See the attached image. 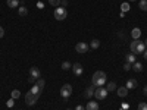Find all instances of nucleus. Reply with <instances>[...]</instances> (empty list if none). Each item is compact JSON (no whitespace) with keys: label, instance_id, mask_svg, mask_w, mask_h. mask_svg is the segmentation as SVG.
I'll return each mask as SVG.
<instances>
[{"label":"nucleus","instance_id":"1","mask_svg":"<svg viewBox=\"0 0 147 110\" xmlns=\"http://www.w3.org/2000/svg\"><path fill=\"white\" fill-rule=\"evenodd\" d=\"M106 73L103 70H97L93 73V78H91V85H94V87H103V85L106 84Z\"/></svg>","mask_w":147,"mask_h":110},{"label":"nucleus","instance_id":"2","mask_svg":"<svg viewBox=\"0 0 147 110\" xmlns=\"http://www.w3.org/2000/svg\"><path fill=\"white\" fill-rule=\"evenodd\" d=\"M129 48L132 54H143V52L146 50V44L140 40H132V43L129 44Z\"/></svg>","mask_w":147,"mask_h":110},{"label":"nucleus","instance_id":"3","mask_svg":"<svg viewBox=\"0 0 147 110\" xmlns=\"http://www.w3.org/2000/svg\"><path fill=\"white\" fill-rule=\"evenodd\" d=\"M66 16H68V12L63 6H57L55 9V19L56 21H63V19H66Z\"/></svg>","mask_w":147,"mask_h":110},{"label":"nucleus","instance_id":"4","mask_svg":"<svg viewBox=\"0 0 147 110\" xmlns=\"http://www.w3.org/2000/svg\"><path fill=\"white\" fill-rule=\"evenodd\" d=\"M40 75H41V72H40V69L38 68H31L30 69V84H35L37 82V79H38L40 78Z\"/></svg>","mask_w":147,"mask_h":110},{"label":"nucleus","instance_id":"5","mask_svg":"<svg viewBox=\"0 0 147 110\" xmlns=\"http://www.w3.org/2000/svg\"><path fill=\"white\" fill-rule=\"evenodd\" d=\"M71 94H72V85L71 84L62 85V88H60V95H62V99H69Z\"/></svg>","mask_w":147,"mask_h":110},{"label":"nucleus","instance_id":"6","mask_svg":"<svg viewBox=\"0 0 147 110\" xmlns=\"http://www.w3.org/2000/svg\"><path fill=\"white\" fill-rule=\"evenodd\" d=\"M107 90L106 88H103V87H97L96 88V91H94V97L97 100H105L106 97H107Z\"/></svg>","mask_w":147,"mask_h":110},{"label":"nucleus","instance_id":"7","mask_svg":"<svg viewBox=\"0 0 147 110\" xmlns=\"http://www.w3.org/2000/svg\"><path fill=\"white\" fill-rule=\"evenodd\" d=\"M37 100H38V95L32 94L31 91H28V93L25 94V103H27L28 106H34V104L37 103Z\"/></svg>","mask_w":147,"mask_h":110},{"label":"nucleus","instance_id":"8","mask_svg":"<svg viewBox=\"0 0 147 110\" xmlns=\"http://www.w3.org/2000/svg\"><path fill=\"white\" fill-rule=\"evenodd\" d=\"M88 48H90V46H88L87 43H78V44L75 46V50H77V53H81V54L87 53V52H88Z\"/></svg>","mask_w":147,"mask_h":110},{"label":"nucleus","instance_id":"9","mask_svg":"<svg viewBox=\"0 0 147 110\" xmlns=\"http://www.w3.org/2000/svg\"><path fill=\"white\" fill-rule=\"evenodd\" d=\"M71 69H72V72H74V75H77V76H81V75H82V72H84L81 63H74Z\"/></svg>","mask_w":147,"mask_h":110},{"label":"nucleus","instance_id":"10","mask_svg":"<svg viewBox=\"0 0 147 110\" xmlns=\"http://www.w3.org/2000/svg\"><path fill=\"white\" fill-rule=\"evenodd\" d=\"M94 91H96V87L94 85H90V87L85 90V93H84V95L87 97V99H91V97L94 95Z\"/></svg>","mask_w":147,"mask_h":110},{"label":"nucleus","instance_id":"11","mask_svg":"<svg viewBox=\"0 0 147 110\" xmlns=\"http://www.w3.org/2000/svg\"><path fill=\"white\" fill-rule=\"evenodd\" d=\"M85 110H99V103L97 101H88L85 106Z\"/></svg>","mask_w":147,"mask_h":110},{"label":"nucleus","instance_id":"12","mask_svg":"<svg viewBox=\"0 0 147 110\" xmlns=\"http://www.w3.org/2000/svg\"><path fill=\"white\" fill-rule=\"evenodd\" d=\"M116 94H118L119 97H127V95H128V88H127V87H119V88L116 90Z\"/></svg>","mask_w":147,"mask_h":110},{"label":"nucleus","instance_id":"13","mask_svg":"<svg viewBox=\"0 0 147 110\" xmlns=\"http://www.w3.org/2000/svg\"><path fill=\"white\" fill-rule=\"evenodd\" d=\"M140 35H141V30H140V28H134V30L131 31V37H132L134 40H138Z\"/></svg>","mask_w":147,"mask_h":110},{"label":"nucleus","instance_id":"14","mask_svg":"<svg viewBox=\"0 0 147 110\" xmlns=\"http://www.w3.org/2000/svg\"><path fill=\"white\" fill-rule=\"evenodd\" d=\"M136 87H137V81H136V79L131 78V79L127 81V88H128V90H134Z\"/></svg>","mask_w":147,"mask_h":110},{"label":"nucleus","instance_id":"15","mask_svg":"<svg viewBox=\"0 0 147 110\" xmlns=\"http://www.w3.org/2000/svg\"><path fill=\"white\" fill-rule=\"evenodd\" d=\"M7 6L12 9H16L19 6V0H7Z\"/></svg>","mask_w":147,"mask_h":110},{"label":"nucleus","instance_id":"16","mask_svg":"<svg viewBox=\"0 0 147 110\" xmlns=\"http://www.w3.org/2000/svg\"><path fill=\"white\" fill-rule=\"evenodd\" d=\"M41 91H43V90H41V88L38 87V85H35V84H34V87L31 88V93H32V94H35V95H38V97H40Z\"/></svg>","mask_w":147,"mask_h":110},{"label":"nucleus","instance_id":"17","mask_svg":"<svg viewBox=\"0 0 147 110\" xmlns=\"http://www.w3.org/2000/svg\"><path fill=\"white\" fill-rule=\"evenodd\" d=\"M125 60H127V63H136V56H134L132 53H129V54H127V57H125Z\"/></svg>","mask_w":147,"mask_h":110},{"label":"nucleus","instance_id":"18","mask_svg":"<svg viewBox=\"0 0 147 110\" xmlns=\"http://www.w3.org/2000/svg\"><path fill=\"white\" fill-rule=\"evenodd\" d=\"M132 70H136V72H141V70H143V65H141L140 62L132 63Z\"/></svg>","mask_w":147,"mask_h":110},{"label":"nucleus","instance_id":"19","mask_svg":"<svg viewBox=\"0 0 147 110\" xmlns=\"http://www.w3.org/2000/svg\"><path fill=\"white\" fill-rule=\"evenodd\" d=\"M138 6H140L141 10L147 12V0H140V2H138Z\"/></svg>","mask_w":147,"mask_h":110},{"label":"nucleus","instance_id":"20","mask_svg":"<svg viewBox=\"0 0 147 110\" xmlns=\"http://www.w3.org/2000/svg\"><path fill=\"white\" fill-rule=\"evenodd\" d=\"M18 12H19V15H21V16H27V15H28V9H27L25 6H21Z\"/></svg>","mask_w":147,"mask_h":110},{"label":"nucleus","instance_id":"21","mask_svg":"<svg viewBox=\"0 0 147 110\" xmlns=\"http://www.w3.org/2000/svg\"><path fill=\"white\" fill-rule=\"evenodd\" d=\"M106 90H107L109 93H110V91H115V90H116V84H115V82H109L107 87H106Z\"/></svg>","mask_w":147,"mask_h":110},{"label":"nucleus","instance_id":"22","mask_svg":"<svg viewBox=\"0 0 147 110\" xmlns=\"http://www.w3.org/2000/svg\"><path fill=\"white\" fill-rule=\"evenodd\" d=\"M99 46H100V41L99 40H93L90 43V48H99Z\"/></svg>","mask_w":147,"mask_h":110},{"label":"nucleus","instance_id":"23","mask_svg":"<svg viewBox=\"0 0 147 110\" xmlns=\"http://www.w3.org/2000/svg\"><path fill=\"white\" fill-rule=\"evenodd\" d=\"M19 97H21V93L18 91V90H13V91H12V99H19Z\"/></svg>","mask_w":147,"mask_h":110},{"label":"nucleus","instance_id":"24","mask_svg":"<svg viewBox=\"0 0 147 110\" xmlns=\"http://www.w3.org/2000/svg\"><path fill=\"white\" fill-rule=\"evenodd\" d=\"M71 68H72V65H71L69 62H63V63H62V69H63V70H69Z\"/></svg>","mask_w":147,"mask_h":110},{"label":"nucleus","instance_id":"25","mask_svg":"<svg viewBox=\"0 0 147 110\" xmlns=\"http://www.w3.org/2000/svg\"><path fill=\"white\" fill-rule=\"evenodd\" d=\"M35 85H38V87L43 90L44 88V79H41V78H38V79H37V82H35Z\"/></svg>","mask_w":147,"mask_h":110},{"label":"nucleus","instance_id":"26","mask_svg":"<svg viewBox=\"0 0 147 110\" xmlns=\"http://www.w3.org/2000/svg\"><path fill=\"white\" fill-rule=\"evenodd\" d=\"M49 3H50L52 6H56V7H57V6L60 5V0H49Z\"/></svg>","mask_w":147,"mask_h":110},{"label":"nucleus","instance_id":"27","mask_svg":"<svg viewBox=\"0 0 147 110\" xmlns=\"http://www.w3.org/2000/svg\"><path fill=\"white\" fill-rule=\"evenodd\" d=\"M138 110H147V103H140L138 104Z\"/></svg>","mask_w":147,"mask_h":110},{"label":"nucleus","instance_id":"28","mask_svg":"<svg viewBox=\"0 0 147 110\" xmlns=\"http://www.w3.org/2000/svg\"><path fill=\"white\" fill-rule=\"evenodd\" d=\"M124 69H125V70H131V69H132V65L125 62V65H124Z\"/></svg>","mask_w":147,"mask_h":110},{"label":"nucleus","instance_id":"29","mask_svg":"<svg viewBox=\"0 0 147 110\" xmlns=\"http://www.w3.org/2000/svg\"><path fill=\"white\" fill-rule=\"evenodd\" d=\"M129 9V6H128V3H124V5H122V10H124V12H127Z\"/></svg>","mask_w":147,"mask_h":110},{"label":"nucleus","instance_id":"30","mask_svg":"<svg viewBox=\"0 0 147 110\" xmlns=\"http://www.w3.org/2000/svg\"><path fill=\"white\" fill-rule=\"evenodd\" d=\"M3 35H5V30L3 27H0V38H3Z\"/></svg>","mask_w":147,"mask_h":110},{"label":"nucleus","instance_id":"31","mask_svg":"<svg viewBox=\"0 0 147 110\" xmlns=\"http://www.w3.org/2000/svg\"><path fill=\"white\" fill-rule=\"evenodd\" d=\"M7 106H9V107H12V106H13V99H10V100L7 101Z\"/></svg>","mask_w":147,"mask_h":110},{"label":"nucleus","instance_id":"32","mask_svg":"<svg viewBox=\"0 0 147 110\" xmlns=\"http://www.w3.org/2000/svg\"><path fill=\"white\" fill-rule=\"evenodd\" d=\"M143 57H144V59H146V60H147V48H146V50H144V52H143Z\"/></svg>","mask_w":147,"mask_h":110},{"label":"nucleus","instance_id":"33","mask_svg":"<svg viewBox=\"0 0 147 110\" xmlns=\"http://www.w3.org/2000/svg\"><path fill=\"white\" fill-rule=\"evenodd\" d=\"M60 3H62V6H63V7H65V6L68 5V2H66V0H62V2H60Z\"/></svg>","mask_w":147,"mask_h":110},{"label":"nucleus","instance_id":"34","mask_svg":"<svg viewBox=\"0 0 147 110\" xmlns=\"http://www.w3.org/2000/svg\"><path fill=\"white\" fill-rule=\"evenodd\" d=\"M75 110H85V109H84V106H78Z\"/></svg>","mask_w":147,"mask_h":110},{"label":"nucleus","instance_id":"35","mask_svg":"<svg viewBox=\"0 0 147 110\" xmlns=\"http://www.w3.org/2000/svg\"><path fill=\"white\" fill-rule=\"evenodd\" d=\"M143 93H144V95H147V85L144 87V90H143Z\"/></svg>","mask_w":147,"mask_h":110},{"label":"nucleus","instance_id":"36","mask_svg":"<svg viewBox=\"0 0 147 110\" xmlns=\"http://www.w3.org/2000/svg\"><path fill=\"white\" fill-rule=\"evenodd\" d=\"M144 44H146V48H147V40H146V43H144Z\"/></svg>","mask_w":147,"mask_h":110},{"label":"nucleus","instance_id":"37","mask_svg":"<svg viewBox=\"0 0 147 110\" xmlns=\"http://www.w3.org/2000/svg\"><path fill=\"white\" fill-rule=\"evenodd\" d=\"M128 2H136V0H128Z\"/></svg>","mask_w":147,"mask_h":110},{"label":"nucleus","instance_id":"38","mask_svg":"<svg viewBox=\"0 0 147 110\" xmlns=\"http://www.w3.org/2000/svg\"><path fill=\"white\" fill-rule=\"evenodd\" d=\"M68 110H71V109H68Z\"/></svg>","mask_w":147,"mask_h":110}]
</instances>
